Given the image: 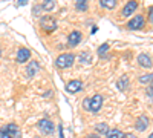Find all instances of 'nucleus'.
<instances>
[{
  "mask_svg": "<svg viewBox=\"0 0 153 138\" xmlns=\"http://www.w3.org/2000/svg\"><path fill=\"white\" fill-rule=\"evenodd\" d=\"M123 138H138L135 134H124V137Z\"/></svg>",
  "mask_w": 153,
  "mask_h": 138,
  "instance_id": "obj_29",
  "label": "nucleus"
},
{
  "mask_svg": "<svg viewBox=\"0 0 153 138\" xmlns=\"http://www.w3.org/2000/svg\"><path fill=\"white\" fill-rule=\"evenodd\" d=\"M40 26L45 32H54L57 29V20L52 17V16H43L40 19Z\"/></svg>",
  "mask_w": 153,
  "mask_h": 138,
  "instance_id": "obj_5",
  "label": "nucleus"
},
{
  "mask_svg": "<svg viewBox=\"0 0 153 138\" xmlns=\"http://www.w3.org/2000/svg\"><path fill=\"white\" fill-rule=\"evenodd\" d=\"M138 81L141 83V84H153V72H150V74H144V75H141V77L138 78Z\"/></svg>",
  "mask_w": 153,
  "mask_h": 138,
  "instance_id": "obj_18",
  "label": "nucleus"
},
{
  "mask_svg": "<svg viewBox=\"0 0 153 138\" xmlns=\"http://www.w3.org/2000/svg\"><path fill=\"white\" fill-rule=\"evenodd\" d=\"M110 131V128L107 126V123H98L95 124V132L101 137V135H107V132Z\"/></svg>",
  "mask_w": 153,
  "mask_h": 138,
  "instance_id": "obj_15",
  "label": "nucleus"
},
{
  "mask_svg": "<svg viewBox=\"0 0 153 138\" xmlns=\"http://www.w3.org/2000/svg\"><path fill=\"white\" fill-rule=\"evenodd\" d=\"M149 23H153V6L149 9Z\"/></svg>",
  "mask_w": 153,
  "mask_h": 138,
  "instance_id": "obj_25",
  "label": "nucleus"
},
{
  "mask_svg": "<svg viewBox=\"0 0 153 138\" xmlns=\"http://www.w3.org/2000/svg\"><path fill=\"white\" fill-rule=\"evenodd\" d=\"M109 51V43H103V45H101L100 48H98V55L101 57V58H103L104 57V54Z\"/></svg>",
  "mask_w": 153,
  "mask_h": 138,
  "instance_id": "obj_22",
  "label": "nucleus"
},
{
  "mask_svg": "<svg viewBox=\"0 0 153 138\" xmlns=\"http://www.w3.org/2000/svg\"><path fill=\"white\" fill-rule=\"evenodd\" d=\"M74 61H75V55L72 52H63L55 58V66L58 69H68L74 65Z\"/></svg>",
  "mask_w": 153,
  "mask_h": 138,
  "instance_id": "obj_3",
  "label": "nucleus"
},
{
  "mask_svg": "<svg viewBox=\"0 0 153 138\" xmlns=\"http://www.w3.org/2000/svg\"><path fill=\"white\" fill-rule=\"evenodd\" d=\"M146 94H147L149 97H152V98H153V84H149V86H147Z\"/></svg>",
  "mask_w": 153,
  "mask_h": 138,
  "instance_id": "obj_24",
  "label": "nucleus"
},
{
  "mask_svg": "<svg viewBox=\"0 0 153 138\" xmlns=\"http://www.w3.org/2000/svg\"><path fill=\"white\" fill-rule=\"evenodd\" d=\"M84 138H101L98 134H89V135H86Z\"/></svg>",
  "mask_w": 153,
  "mask_h": 138,
  "instance_id": "obj_28",
  "label": "nucleus"
},
{
  "mask_svg": "<svg viewBox=\"0 0 153 138\" xmlns=\"http://www.w3.org/2000/svg\"><path fill=\"white\" fill-rule=\"evenodd\" d=\"M0 57H2V51H0Z\"/></svg>",
  "mask_w": 153,
  "mask_h": 138,
  "instance_id": "obj_31",
  "label": "nucleus"
},
{
  "mask_svg": "<svg viewBox=\"0 0 153 138\" xmlns=\"http://www.w3.org/2000/svg\"><path fill=\"white\" fill-rule=\"evenodd\" d=\"M94 58H92V54H89V52H81L80 54V61H81V63H91V61H92Z\"/></svg>",
  "mask_w": 153,
  "mask_h": 138,
  "instance_id": "obj_21",
  "label": "nucleus"
},
{
  "mask_svg": "<svg viewBox=\"0 0 153 138\" xmlns=\"http://www.w3.org/2000/svg\"><path fill=\"white\" fill-rule=\"evenodd\" d=\"M42 9H43V8H42V5H35V6H34V9H32V14H34V16H38V14L42 12Z\"/></svg>",
  "mask_w": 153,
  "mask_h": 138,
  "instance_id": "obj_23",
  "label": "nucleus"
},
{
  "mask_svg": "<svg viewBox=\"0 0 153 138\" xmlns=\"http://www.w3.org/2000/svg\"><path fill=\"white\" fill-rule=\"evenodd\" d=\"M104 104V98L101 94H95L92 97H86L83 100V109L91 112V114H98V112L103 109Z\"/></svg>",
  "mask_w": 153,
  "mask_h": 138,
  "instance_id": "obj_1",
  "label": "nucleus"
},
{
  "mask_svg": "<svg viewBox=\"0 0 153 138\" xmlns=\"http://www.w3.org/2000/svg\"><path fill=\"white\" fill-rule=\"evenodd\" d=\"M28 60H31V51L28 48H20L17 52V63H26Z\"/></svg>",
  "mask_w": 153,
  "mask_h": 138,
  "instance_id": "obj_12",
  "label": "nucleus"
},
{
  "mask_svg": "<svg viewBox=\"0 0 153 138\" xmlns=\"http://www.w3.org/2000/svg\"><path fill=\"white\" fill-rule=\"evenodd\" d=\"M144 23H146V19L144 16L138 14L135 17H132L129 20V23H127V28H129L130 31H138V29H143L144 28Z\"/></svg>",
  "mask_w": 153,
  "mask_h": 138,
  "instance_id": "obj_6",
  "label": "nucleus"
},
{
  "mask_svg": "<svg viewBox=\"0 0 153 138\" xmlns=\"http://www.w3.org/2000/svg\"><path fill=\"white\" fill-rule=\"evenodd\" d=\"M136 9H138V2H136V0H129V2L124 5V8L121 11V16L123 17H129V16L133 14Z\"/></svg>",
  "mask_w": 153,
  "mask_h": 138,
  "instance_id": "obj_7",
  "label": "nucleus"
},
{
  "mask_svg": "<svg viewBox=\"0 0 153 138\" xmlns=\"http://www.w3.org/2000/svg\"><path fill=\"white\" fill-rule=\"evenodd\" d=\"M118 5V0H100V6L104 9H115Z\"/></svg>",
  "mask_w": 153,
  "mask_h": 138,
  "instance_id": "obj_16",
  "label": "nucleus"
},
{
  "mask_svg": "<svg viewBox=\"0 0 153 138\" xmlns=\"http://www.w3.org/2000/svg\"><path fill=\"white\" fill-rule=\"evenodd\" d=\"M150 126V120L147 115H141V117H138L136 118V123H135V129L138 132H144L147 131V128Z\"/></svg>",
  "mask_w": 153,
  "mask_h": 138,
  "instance_id": "obj_9",
  "label": "nucleus"
},
{
  "mask_svg": "<svg viewBox=\"0 0 153 138\" xmlns=\"http://www.w3.org/2000/svg\"><path fill=\"white\" fill-rule=\"evenodd\" d=\"M37 128L43 135H52L55 132V124L49 118H42L40 121L37 123Z\"/></svg>",
  "mask_w": 153,
  "mask_h": 138,
  "instance_id": "obj_4",
  "label": "nucleus"
},
{
  "mask_svg": "<svg viewBox=\"0 0 153 138\" xmlns=\"http://www.w3.org/2000/svg\"><path fill=\"white\" fill-rule=\"evenodd\" d=\"M106 137H107V138H123V137H124V132H123L121 129L115 128V129H110Z\"/></svg>",
  "mask_w": 153,
  "mask_h": 138,
  "instance_id": "obj_19",
  "label": "nucleus"
},
{
  "mask_svg": "<svg viewBox=\"0 0 153 138\" xmlns=\"http://www.w3.org/2000/svg\"><path fill=\"white\" fill-rule=\"evenodd\" d=\"M75 9L80 12L87 11V0H75Z\"/></svg>",
  "mask_w": 153,
  "mask_h": 138,
  "instance_id": "obj_20",
  "label": "nucleus"
},
{
  "mask_svg": "<svg viewBox=\"0 0 153 138\" xmlns=\"http://www.w3.org/2000/svg\"><path fill=\"white\" fill-rule=\"evenodd\" d=\"M136 60H138V65L141 66V68L149 69V68H152V66H153V60H152V57H150L149 54H146V52L139 54Z\"/></svg>",
  "mask_w": 153,
  "mask_h": 138,
  "instance_id": "obj_11",
  "label": "nucleus"
},
{
  "mask_svg": "<svg viewBox=\"0 0 153 138\" xmlns=\"http://www.w3.org/2000/svg\"><path fill=\"white\" fill-rule=\"evenodd\" d=\"M129 84H130V78L127 77V75H121V77L118 78V81H117V87L121 92H124L127 87H129Z\"/></svg>",
  "mask_w": 153,
  "mask_h": 138,
  "instance_id": "obj_14",
  "label": "nucleus"
},
{
  "mask_svg": "<svg viewBox=\"0 0 153 138\" xmlns=\"http://www.w3.org/2000/svg\"><path fill=\"white\" fill-rule=\"evenodd\" d=\"M28 2H29V0H17V3H16V5H17V6H25Z\"/></svg>",
  "mask_w": 153,
  "mask_h": 138,
  "instance_id": "obj_26",
  "label": "nucleus"
},
{
  "mask_svg": "<svg viewBox=\"0 0 153 138\" xmlns=\"http://www.w3.org/2000/svg\"><path fill=\"white\" fill-rule=\"evenodd\" d=\"M83 40V34L80 32V31H72L69 35H68V45L69 46H78L80 45V42Z\"/></svg>",
  "mask_w": 153,
  "mask_h": 138,
  "instance_id": "obj_10",
  "label": "nucleus"
},
{
  "mask_svg": "<svg viewBox=\"0 0 153 138\" xmlns=\"http://www.w3.org/2000/svg\"><path fill=\"white\" fill-rule=\"evenodd\" d=\"M58 137H60V138H65V134H63V126H61V124L58 126Z\"/></svg>",
  "mask_w": 153,
  "mask_h": 138,
  "instance_id": "obj_27",
  "label": "nucleus"
},
{
  "mask_svg": "<svg viewBox=\"0 0 153 138\" xmlns=\"http://www.w3.org/2000/svg\"><path fill=\"white\" fill-rule=\"evenodd\" d=\"M37 72H40V65H38V61L31 60V63H29V65H28V68H26V75H28V78L35 77Z\"/></svg>",
  "mask_w": 153,
  "mask_h": 138,
  "instance_id": "obj_13",
  "label": "nucleus"
},
{
  "mask_svg": "<svg viewBox=\"0 0 153 138\" xmlns=\"http://www.w3.org/2000/svg\"><path fill=\"white\" fill-rule=\"evenodd\" d=\"M149 138H153V134H152V135H150V137H149Z\"/></svg>",
  "mask_w": 153,
  "mask_h": 138,
  "instance_id": "obj_30",
  "label": "nucleus"
},
{
  "mask_svg": "<svg viewBox=\"0 0 153 138\" xmlns=\"http://www.w3.org/2000/svg\"><path fill=\"white\" fill-rule=\"evenodd\" d=\"M66 92L68 94H76L83 89V81L81 80H71L68 84H66Z\"/></svg>",
  "mask_w": 153,
  "mask_h": 138,
  "instance_id": "obj_8",
  "label": "nucleus"
},
{
  "mask_svg": "<svg viewBox=\"0 0 153 138\" xmlns=\"http://www.w3.org/2000/svg\"><path fill=\"white\" fill-rule=\"evenodd\" d=\"M55 6H57V0H43V3H42L43 11H48V12L54 11Z\"/></svg>",
  "mask_w": 153,
  "mask_h": 138,
  "instance_id": "obj_17",
  "label": "nucleus"
},
{
  "mask_svg": "<svg viewBox=\"0 0 153 138\" xmlns=\"http://www.w3.org/2000/svg\"><path fill=\"white\" fill-rule=\"evenodd\" d=\"M22 137V132H20V128L14 123H9V124H5L0 129V138H20Z\"/></svg>",
  "mask_w": 153,
  "mask_h": 138,
  "instance_id": "obj_2",
  "label": "nucleus"
}]
</instances>
